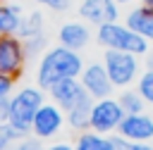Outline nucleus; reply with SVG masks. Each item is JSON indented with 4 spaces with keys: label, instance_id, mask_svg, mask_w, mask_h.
Returning a JSON list of instances; mask_svg holds the SVG:
<instances>
[{
    "label": "nucleus",
    "instance_id": "nucleus-6",
    "mask_svg": "<svg viewBox=\"0 0 153 150\" xmlns=\"http://www.w3.org/2000/svg\"><path fill=\"white\" fill-rule=\"evenodd\" d=\"M124 119V112L117 102L115 95L110 98H100V100H93L91 105V121H88V129L96 131V133H117V126L120 121Z\"/></svg>",
    "mask_w": 153,
    "mask_h": 150
},
{
    "label": "nucleus",
    "instance_id": "nucleus-31",
    "mask_svg": "<svg viewBox=\"0 0 153 150\" xmlns=\"http://www.w3.org/2000/svg\"><path fill=\"white\" fill-rule=\"evenodd\" d=\"M139 5H143L146 10H151V12H153V0H139Z\"/></svg>",
    "mask_w": 153,
    "mask_h": 150
},
{
    "label": "nucleus",
    "instance_id": "nucleus-24",
    "mask_svg": "<svg viewBox=\"0 0 153 150\" xmlns=\"http://www.w3.org/2000/svg\"><path fill=\"white\" fill-rule=\"evenodd\" d=\"M14 88H17V79L7 76V74H0V98L12 95V93H14Z\"/></svg>",
    "mask_w": 153,
    "mask_h": 150
},
{
    "label": "nucleus",
    "instance_id": "nucleus-20",
    "mask_svg": "<svg viewBox=\"0 0 153 150\" xmlns=\"http://www.w3.org/2000/svg\"><path fill=\"white\" fill-rule=\"evenodd\" d=\"M134 88L143 98L146 107H153V69L143 67L141 74H139V79H136V83H134Z\"/></svg>",
    "mask_w": 153,
    "mask_h": 150
},
{
    "label": "nucleus",
    "instance_id": "nucleus-4",
    "mask_svg": "<svg viewBox=\"0 0 153 150\" xmlns=\"http://www.w3.org/2000/svg\"><path fill=\"white\" fill-rule=\"evenodd\" d=\"M108 76H110V83L115 86V90H122V88H129L136 83L141 69H143V62L141 57L136 55H129V52H117V50H103V57H100Z\"/></svg>",
    "mask_w": 153,
    "mask_h": 150
},
{
    "label": "nucleus",
    "instance_id": "nucleus-5",
    "mask_svg": "<svg viewBox=\"0 0 153 150\" xmlns=\"http://www.w3.org/2000/svg\"><path fill=\"white\" fill-rule=\"evenodd\" d=\"M65 126H67V121H65V112H62L55 102L45 100V102L38 107V112L33 114L31 133H29V136L38 138L41 143H50V140H55V138L65 131Z\"/></svg>",
    "mask_w": 153,
    "mask_h": 150
},
{
    "label": "nucleus",
    "instance_id": "nucleus-3",
    "mask_svg": "<svg viewBox=\"0 0 153 150\" xmlns=\"http://www.w3.org/2000/svg\"><path fill=\"white\" fill-rule=\"evenodd\" d=\"M96 43L103 50H117V52H129L136 57H146V52L151 50V43L146 38H141L139 33H134L129 26H124L122 21H110L96 29L93 33Z\"/></svg>",
    "mask_w": 153,
    "mask_h": 150
},
{
    "label": "nucleus",
    "instance_id": "nucleus-19",
    "mask_svg": "<svg viewBox=\"0 0 153 150\" xmlns=\"http://www.w3.org/2000/svg\"><path fill=\"white\" fill-rule=\"evenodd\" d=\"M22 43H24V52H26V60H29V62H31V60H38V57L50 48L45 31H43V33H36V36H29V38H22Z\"/></svg>",
    "mask_w": 153,
    "mask_h": 150
},
{
    "label": "nucleus",
    "instance_id": "nucleus-13",
    "mask_svg": "<svg viewBox=\"0 0 153 150\" xmlns=\"http://www.w3.org/2000/svg\"><path fill=\"white\" fill-rule=\"evenodd\" d=\"M122 24L129 26L134 33H139L141 38H146L148 43H153V12L146 10L143 5H131L127 7V12L122 14Z\"/></svg>",
    "mask_w": 153,
    "mask_h": 150
},
{
    "label": "nucleus",
    "instance_id": "nucleus-1",
    "mask_svg": "<svg viewBox=\"0 0 153 150\" xmlns=\"http://www.w3.org/2000/svg\"><path fill=\"white\" fill-rule=\"evenodd\" d=\"M86 60L81 52L67 50L62 45H50L38 60H36V69H33V83L43 90H48L50 86H55L57 81L65 79H79L81 69H84Z\"/></svg>",
    "mask_w": 153,
    "mask_h": 150
},
{
    "label": "nucleus",
    "instance_id": "nucleus-18",
    "mask_svg": "<svg viewBox=\"0 0 153 150\" xmlns=\"http://www.w3.org/2000/svg\"><path fill=\"white\" fill-rule=\"evenodd\" d=\"M115 98H117V102H120V107H122L124 114H139V112H146L148 110L146 102H143V98L136 93L134 86L122 88V90H115Z\"/></svg>",
    "mask_w": 153,
    "mask_h": 150
},
{
    "label": "nucleus",
    "instance_id": "nucleus-29",
    "mask_svg": "<svg viewBox=\"0 0 153 150\" xmlns=\"http://www.w3.org/2000/svg\"><path fill=\"white\" fill-rule=\"evenodd\" d=\"M115 143H117V150H127V140H122L117 133H115Z\"/></svg>",
    "mask_w": 153,
    "mask_h": 150
},
{
    "label": "nucleus",
    "instance_id": "nucleus-11",
    "mask_svg": "<svg viewBox=\"0 0 153 150\" xmlns=\"http://www.w3.org/2000/svg\"><path fill=\"white\" fill-rule=\"evenodd\" d=\"M117 136L127 143H153V119L148 110L139 114H124L117 126Z\"/></svg>",
    "mask_w": 153,
    "mask_h": 150
},
{
    "label": "nucleus",
    "instance_id": "nucleus-15",
    "mask_svg": "<svg viewBox=\"0 0 153 150\" xmlns=\"http://www.w3.org/2000/svg\"><path fill=\"white\" fill-rule=\"evenodd\" d=\"M22 14H24V7L19 2H12V0L0 2V36H17Z\"/></svg>",
    "mask_w": 153,
    "mask_h": 150
},
{
    "label": "nucleus",
    "instance_id": "nucleus-8",
    "mask_svg": "<svg viewBox=\"0 0 153 150\" xmlns=\"http://www.w3.org/2000/svg\"><path fill=\"white\" fill-rule=\"evenodd\" d=\"M79 83L84 86L86 95L93 98V100H100V98H110L115 95V86L110 83V76L103 67L100 60H93V62H86L81 74H79Z\"/></svg>",
    "mask_w": 153,
    "mask_h": 150
},
{
    "label": "nucleus",
    "instance_id": "nucleus-33",
    "mask_svg": "<svg viewBox=\"0 0 153 150\" xmlns=\"http://www.w3.org/2000/svg\"><path fill=\"white\" fill-rule=\"evenodd\" d=\"M0 2H5V0H0Z\"/></svg>",
    "mask_w": 153,
    "mask_h": 150
},
{
    "label": "nucleus",
    "instance_id": "nucleus-17",
    "mask_svg": "<svg viewBox=\"0 0 153 150\" xmlns=\"http://www.w3.org/2000/svg\"><path fill=\"white\" fill-rule=\"evenodd\" d=\"M43 31H45V14L41 10H31V12L22 14L19 31H17L19 38H29V36H36V33H43Z\"/></svg>",
    "mask_w": 153,
    "mask_h": 150
},
{
    "label": "nucleus",
    "instance_id": "nucleus-30",
    "mask_svg": "<svg viewBox=\"0 0 153 150\" xmlns=\"http://www.w3.org/2000/svg\"><path fill=\"white\" fill-rule=\"evenodd\" d=\"M115 2H117L120 7H131V5H136L139 0H115Z\"/></svg>",
    "mask_w": 153,
    "mask_h": 150
},
{
    "label": "nucleus",
    "instance_id": "nucleus-25",
    "mask_svg": "<svg viewBox=\"0 0 153 150\" xmlns=\"http://www.w3.org/2000/svg\"><path fill=\"white\" fill-rule=\"evenodd\" d=\"M43 150H74L72 140H50L48 145H43Z\"/></svg>",
    "mask_w": 153,
    "mask_h": 150
},
{
    "label": "nucleus",
    "instance_id": "nucleus-12",
    "mask_svg": "<svg viewBox=\"0 0 153 150\" xmlns=\"http://www.w3.org/2000/svg\"><path fill=\"white\" fill-rule=\"evenodd\" d=\"M45 95H48V100L55 102L62 112L72 110L74 105H79L81 100L88 98L86 90H84V86L79 83V79H65V81H57L55 86H50V88L45 90ZM91 100H93V98H91Z\"/></svg>",
    "mask_w": 153,
    "mask_h": 150
},
{
    "label": "nucleus",
    "instance_id": "nucleus-32",
    "mask_svg": "<svg viewBox=\"0 0 153 150\" xmlns=\"http://www.w3.org/2000/svg\"><path fill=\"white\" fill-rule=\"evenodd\" d=\"M148 114H151V119H153V107H151V112H148Z\"/></svg>",
    "mask_w": 153,
    "mask_h": 150
},
{
    "label": "nucleus",
    "instance_id": "nucleus-27",
    "mask_svg": "<svg viewBox=\"0 0 153 150\" xmlns=\"http://www.w3.org/2000/svg\"><path fill=\"white\" fill-rule=\"evenodd\" d=\"M127 150H153V143H127Z\"/></svg>",
    "mask_w": 153,
    "mask_h": 150
},
{
    "label": "nucleus",
    "instance_id": "nucleus-10",
    "mask_svg": "<svg viewBox=\"0 0 153 150\" xmlns=\"http://www.w3.org/2000/svg\"><path fill=\"white\" fill-rule=\"evenodd\" d=\"M91 40H93V26H88L81 19H67L57 26V45L67 50L81 52L91 45Z\"/></svg>",
    "mask_w": 153,
    "mask_h": 150
},
{
    "label": "nucleus",
    "instance_id": "nucleus-23",
    "mask_svg": "<svg viewBox=\"0 0 153 150\" xmlns=\"http://www.w3.org/2000/svg\"><path fill=\"white\" fill-rule=\"evenodd\" d=\"M7 150H43V143H41L38 138H33V136H26V138L12 143Z\"/></svg>",
    "mask_w": 153,
    "mask_h": 150
},
{
    "label": "nucleus",
    "instance_id": "nucleus-2",
    "mask_svg": "<svg viewBox=\"0 0 153 150\" xmlns=\"http://www.w3.org/2000/svg\"><path fill=\"white\" fill-rule=\"evenodd\" d=\"M48 100L45 90L38 88L36 83H29V86H22L19 90H14L10 95V117H7V124L22 133V136H29L31 133V121H33V114L38 112V107Z\"/></svg>",
    "mask_w": 153,
    "mask_h": 150
},
{
    "label": "nucleus",
    "instance_id": "nucleus-26",
    "mask_svg": "<svg viewBox=\"0 0 153 150\" xmlns=\"http://www.w3.org/2000/svg\"><path fill=\"white\" fill-rule=\"evenodd\" d=\"M7 117H10V95L0 98V124H7Z\"/></svg>",
    "mask_w": 153,
    "mask_h": 150
},
{
    "label": "nucleus",
    "instance_id": "nucleus-21",
    "mask_svg": "<svg viewBox=\"0 0 153 150\" xmlns=\"http://www.w3.org/2000/svg\"><path fill=\"white\" fill-rule=\"evenodd\" d=\"M22 138H26V136L17 133L10 124H0V150H7L12 143H17V140H22Z\"/></svg>",
    "mask_w": 153,
    "mask_h": 150
},
{
    "label": "nucleus",
    "instance_id": "nucleus-28",
    "mask_svg": "<svg viewBox=\"0 0 153 150\" xmlns=\"http://www.w3.org/2000/svg\"><path fill=\"white\" fill-rule=\"evenodd\" d=\"M141 62H143V67H148V69H153V43H151V50L146 52V57H143Z\"/></svg>",
    "mask_w": 153,
    "mask_h": 150
},
{
    "label": "nucleus",
    "instance_id": "nucleus-7",
    "mask_svg": "<svg viewBox=\"0 0 153 150\" xmlns=\"http://www.w3.org/2000/svg\"><path fill=\"white\" fill-rule=\"evenodd\" d=\"M76 14L88 26L98 29L110 21H122V7L115 0H79Z\"/></svg>",
    "mask_w": 153,
    "mask_h": 150
},
{
    "label": "nucleus",
    "instance_id": "nucleus-22",
    "mask_svg": "<svg viewBox=\"0 0 153 150\" xmlns=\"http://www.w3.org/2000/svg\"><path fill=\"white\" fill-rule=\"evenodd\" d=\"M33 5H38V7H43V10H50V12H57V14H62V12H67L74 2L72 0H31Z\"/></svg>",
    "mask_w": 153,
    "mask_h": 150
},
{
    "label": "nucleus",
    "instance_id": "nucleus-16",
    "mask_svg": "<svg viewBox=\"0 0 153 150\" xmlns=\"http://www.w3.org/2000/svg\"><path fill=\"white\" fill-rule=\"evenodd\" d=\"M91 105H93V100L86 98V100H81L79 105H74L72 110L65 112V121H67V126H69L74 133L88 129V121H91Z\"/></svg>",
    "mask_w": 153,
    "mask_h": 150
},
{
    "label": "nucleus",
    "instance_id": "nucleus-14",
    "mask_svg": "<svg viewBox=\"0 0 153 150\" xmlns=\"http://www.w3.org/2000/svg\"><path fill=\"white\" fill-rule=\"evenodd\" d=\"M72 143H74V150H117L115 133L108 136V133H96L91 129L74 133Z\"/></svg>",
    "mask_w": 153,
    "mask_h": 150
},
{
    "label": "nucleus",
    "instance_id": "nucleus-9",
    "mask_svg": "<svg viewBox=\"0 0 153 150\" xmlns=\"http://www.w3.org/2000/svg\"><path fill=\"white\" fill-rule=\"evenodd\" d=\"M26 52L19 36H0V74L19 79L26 69Z\"/></svg>",
    "mask_w": 153,
    "mask_h": 150
}]
</instances>
